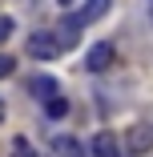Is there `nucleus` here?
I'll return each mask as SVG.
<instances>
[{"instance_id": "nucleus-1", "label": "nucleus", "mask_w": 153, "mask_h": 157, "mask_svg": "<svg viewBox=\"0 0 153 157\" xmlns=\"http://www.w3.org/2000/svg\"><path fill=\"white\" fill-rule=\"evenodd\" d=\"M121 145H125V153H133V157L153 153V125L149 121H133L125 129V137H121Z\"/></svg>"}, {"instance_id": "nucleus-2", "label": "nucleus", "mask_w": 153, "mask_h": 157, "mask_svg": "<svg viewBox=\"0 0 153 157\" xmlns=\"http://www.w3.org/2000/svg\"><path fill=\"white\" fill-rule=\"evenodd\" d=\"M24 52L36 56V60H56V56H60V44H56L52 33H33V36L24 40Z\"/></svg>"}, {"instance_id": "nucleus-3", "label": "nucleus", "mask_w": 153, "mask_h": 157, "mask_svg": "<svg viewBox=\"0 0 153 157\" xmlns=\"http://www.w3.org/2000/svg\"><path fill=\"white\" fill-rule=\"evenodd\" d=\"M56 44H60V52H65V48H73L77 40H81V20H77V12L73 16H60V24H56Z\"/></svg>"}, {"instance_id": "nucleus-4", "label": "nucleus", "mask_w": 153, "mask_h": 157, "mask_svg": "<svg viewBox=\"0 0 153 157\" xmlns=\"http://www.w3.org/2000/svg\"><path fill=\"white\" fill-rule=\"evenodd\" d=\"M113 56H117V52H113V44H109V40H97L93 48H89L85 65H89V73H105V69L113 65Z\"/></svg>"}, {"instance_id": "nucleus-5", "label": "nucleus", "mask_w": 153, "mask_h": 157, "mask_svg": "<svg viewBox=\"0 0 153 157\" xmlns=\"http://www.w3.org/2000/svg\"><path fill=\"white\" fill-rule=\"evenodd\" d=\"M89 149H93V157H121V141H117L109 129H101V133L93 137V145H89Z\"/></svg>"}, {"instance_id": "nucleus-6", "label": "nucleus", "mask_w": 153, "mask_h": 157, "mask_svg": "<svg viewBox=\"0 0 153 157\" xmlns=\"http://www.w3.org/2000/svg\"><path fill=\"white\" fill-rule=\"evenodd\" d=\"M28 93H33L36 101H52L56 93H60V85L52 77H33V81H28Z\"/></svg>"}, {"instance_id": "nucleus-7", "label": "nucleus", "mask_w": 153, "mask_h": 157, "mask_svg": "<svg viewBox=\"0 0 153 157\" xmlns=\"http://www.w3.org/2000/svg\"><path fill=\"white\" fill-rule=\"evenodd\" d=\"M109 4H113V0H85V8L77 12V20H81V24H93V20H101V16L109 12Z\"/></svg>"}, {"instance_id": "nucleus-8", "label": "nucleus", "mask_w": 153, "mask_h": 157, "mask_svg": "<svg viewBox=\"0 0 153 157\" xmlns=\"http://www.w3.org/2000/svg\"><path fill=\"white\" fill-rule=\"evenodd\" d=\"M52 149H56V157H85V153H81V145H77V137H56V145H52Z\"/></svg>"}, {"instance_id": "nucleus-9", "label": "nucleus", "mask_w": 153, "mask_h": 157, "mask_svg": "<svg viewBox=\"0 0 153 157\" xmlns=\"http://www.w3.org/2000/svg\"><path fill=\"white\" fill-rule=\"evenodd\" d=\"M44 113H48L52 121H60V117H65V113H69V101H65V97H60V93H56V97H52V101H44Z\"/></svg>"}, {"instance_id": "nucleus-10", "label": "nucleus", "mask_w": 153, "mask_h": 157, "mask_svg": "<svg viewBox=\"0 0 153 157\" xmlns=\"http://www.w3.org/2000/svg\"><path fill=\"white\" fill-rule=\"evenodd\" d=\"M12 157H36L33 141H28V137H12Z\"/></svg>"}, {"instance_id": "nucleus-11", "label": "nucleus", "mask_w": 153, "mask_h": 157, "mask_svg": "<svg viewBox=\"0 0 153 157\" xmlns=\"http://www.w3.org/2000/svg\"><path fill=\"white\" fill-rule=\"evenodd\" d=\"M16 73V60H12V52H0V77H12Z\"/></svg>"}, {"instance_id": "nucleus-12", "label": "nucleus", "mask_w": 153, "mask_h": 157, "mask_svg": "<svg viewBox=\"0 0 153 157\" xmlns=\"http://www.w3.org/2000/svg\"><path fill=\"white\" fill-rule=\"evenodd\" d=\"M12 36V16H0V44Z\"/></svg>"}, {"instance_id": "nucleus-13", "label": "nucleus", "mask_w": 153, "mask_h": 157, "mask_svg": "<svg viewBox=\"0 0 153 157\" xmlns=\"http://www.w3.org/2000/svg\"><path fill=\"white\" fill-rule=\"evenodd\" d=\"M0 121H4V101H0Z\"/></svg>"}, {"instance_id": "nucleus-14", "label": "nucleus", "mask_w": 153, "mask_h": 157, "mask_svg": "<svg viewBox=\"0 0 153 157\" xmlns=\"http://www.w3.org/2000/svg\"><path fill=\"white\" fill-rule=\"evenodd\" d=\"M60 4H69V0H60Z\"/></svg>"}]
</instances>
